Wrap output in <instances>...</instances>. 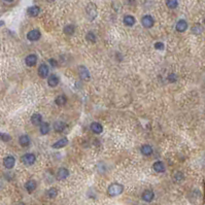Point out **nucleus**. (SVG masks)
I'll return each instance as SVG.
<instances>
[{
  "label": "nucleus",
  "mask_w": 205,
  "mask_h": 205,
  "mask_svg": "<svg viewBox=\"0 0 205 205\" xmlns=\"http://www.w3.org/2000/svg\"><path fill=\"white\" fill-rule=\"evenodd\" d=\"M123 191H124L123 185H121V183H111V185L108 187L107 194L110 197H116V196L121 195V194L123 193Z\"/></svg>",
  "instance_id": "obj_1"
},
{
  "label": "nucleus",
  "mask_w": 205,
  "mask_h": 205,
  "mask_svg": "<svg viewBox=\"0 0 205 205\" xmlns=\"http://www.w3.org/2000/svg\"><path fill=\"white\" fill-rule=\"evenodd\" d=\"M86 12H87V15L89 18L90 21H94L97 17V6L94 3H89L86 7Z\"/></svg>",
  "instance_id": "obj_2"
},
{
  "label": "nucleus",
  "mask_w": 205,
  "mask_h": 205,
  "mask_svg": "<svg viewBox=\"0 0 205 205\" xmlns=\"http://www.w3.org/2000/svg\"><path fill=\"white\" fill-rule=\"evenodd\" d=\"M21 161L23 162V164L26 166H31L35 163L36 161V157L34 154H31V153H27V154L23 155L22 158H21Z\"/></svg>",
  "instance_id": "obj_3"
},
{
  "label": "nucleus",
  "mask_w": 205,
  "mask_h": 205,
  "mask_svg": "<svg viewBox=\"0 0 205 205\" xmlns=\"http://www.w3.org/2000/svg\"><path fill=\"white\" fill-rule=\"evenodd\" d=\"M49 73H50V67H49V65H46L45 63L40 64L39 67H38V75L41 79H46L49 76Z\"/></svg>",
  "instance_id": "obj_4"
},
{
  "label": "nucleus",
  "mask_w": 205,
  "mask_h": 205,
  "mask_svg": "<svg viewBox=\"0 0 205 205\" xmlns=\"http://www.w3.org/2000/svg\"><path fill=\"white\" fill-rule=\"evenodd\" d=\"M68 176H69V171L65 167L59 168L56 173V178L58 180H66Z\"/></svg>",
  "instance_id": "obj_5"
},
{
  "label": "nucleus",
  "mask_w": 205,
  "mask_h": 205,
  "mask_svg": "<svg viewBox=\"0 0 205 205\" xmlns=\"http://www.w3.org/2000/svg\"><path fill=\"white\" fill-rule=\"evenodd\" d=\"M141 24L144 28H152L155 24L154 18L150 15H144V17H142V19H141Z\"/></svg>",
  "instance_id": "obj_6"
},
{
  "label": "nucleus",
  "mask_w": 205,
  "mask_h": 205,
  "mask_svg": "<svg viewBox=\"0 0 205 205\" xmlns=\"http://www.w3.org/2000/svg\"><path fill=\"white\" fill-rule=\"evenodd\" d=\"M79 77L82 79V80H90L91 79V74H90V71L88 70V68H86L85 66H79Z\"/></svg>",
  "instance_id": "obj_7"
},
{
  "label": "nucleus",
  "mask_w": 205,
  "mask_h": 205,
  "mask_svg": "<svg viewBox=\"0 0 205 205\" xmlns=\"http://www.w3.org/2000/svg\"><path fill=\"white\" fill-rule=\"evenodd\" d=\"M40 36H41L40 31L37 30V29H34V30H31V31H29V32H28L27 39L30 40V41H36V40L39 39Z\"/></svg>",
  "instance_id": "obj_8"
},
{
  "label": "nucleus",
  "mask_w": 205,
  "mask_h": 205,
  "mask_svg": "<svg viewBox=\"0 0 205 205\" xmlns=\"http://www.w3.org/2000/svg\"><path fill=\"white\" fill-rule=\"evenodd\" d=\"M15 164V159L14 156H7V157L4 158L3 165L6 169H12V168H14Z\"/></svg>",
  "instance_id": "obj_9"
},
{
  "label": "nucleus",
  "mask_w": 205,
  "mask_h": 205,
  "mask_svg": "<svg viewBox=\"0 0 205 205\" xmlns=\"http://www.w3.org/2000/svg\"><path fill=\"white\" fill-rule=\"evenodd\" d=\"M25 63L28 67L35 66L36 63H37V56L34 55V54H30V55H28L25 59Z\"/></svg>",
  "instance_id": "obj_10"
},
{
  "label": "nucleus",
  "mask_w": 205,
  "mask_h": 205,
  "mask_svg": "<svg viewBox=\"0 0 205 205\" xmlns=\"http://www.w3.org/2000/svg\"><path fill=\"white\" fill-rule=\"evenodd\" d=\"M59 82H60V79L57 74H51L48 76V84L50 87L55 88L59 85Z\"/></svg>",
  "instance_id": "obj_11"
},
{
  "label": "nucleus",
  "mask_w": 205,
  "mask_h": 205,
  "mask_svg": "<svg viewBox=\"0 0 205 205\" xmlns=\"http://www.w3.org/2000/svg\"><path fill=\"white\" fill-rule=\"evenodd\" d=\"M175 29L177 32H185V31L188 29V23H187V21L185 20H180L177 23H176V26H175Z\"/></svg>",
  "instance_id": "obj_12"
},
{
  "label": "nucleus",
  "mask_w": 205,
  "mask_h": 205,
  "mask_svg": "<svg viewBox=\"0 0 205 205\" xmlns=\"http://www.w3.org/2000/svg\"><path fill=\"white\" fill-rule=\"evenodd\" d=\"M154 198H155V194H154V192L150 190L144 191L141 195V199L145 202H152Z\"/></svg>",
  "instance_id": "obj_13"
},
{
  "label": "nucleus",
  "mask_w": 205,
  "mask_h": 205,
  "mask_svg": "<svg viewBox=\"0 0 205 205\" xmlns=\"http://www.w3.org/2000/svg\"><path fill=\"white\" fill-rule=\"evenodd\" d=\"M36 188H37V183H36V181L33 180H28L27 183H25V189L27 190L28 193H32V192H34L36 190Z\"/></svg>",
  "instance_id": "obj_14"
},
{
  "label": "nucleus",
  "mask_w": 205,
  "mask_h": 205,
  "mask_svg": "<svg viewBox=\"0 0 205 205\" xmlns=\"http://www.w3.org/2000/svg\"><path fill=\"white\" fill-rule=\"evenodd\" d=\"M91 131L95 134H101L103 131V127L100 123H97V122H94V123L91 124Z\"/></svg>",
  "instance_id": "obj_15"
},
{
  "label": "nucleus",
  "mask_w": 205,
  "mask_h": 205,
  "mask_svg": "<svg viewBox=\"0 0 205 205\" xmlns=\"http://www.w3.org/2000/svg\"><path fill=\"white\" fill-rule=\"evenodd\" d=\"M67 144H68V139H67L66 137H64V138H61L59 139L58 141H56L55 143L52 145V147H53V149H62V147L66 146Z\"/></svg>",
  "instance_id": "obj_16"
},
{
  "label": "nucleus",
  "mask_w": 205,
  "mask_h": 205,
  "mask_svg": "<svg viewBox=\"0 0 205 205\" xmlns=\"http://www.w3.org/2000/svg\"><path fill=\"white\" fill-rule=\"evenodd\" d=\"M31 123L34 126H40V124L42 123V116H41L40 113H33L32 116H31Z\"/></svg>",
  "instance_id": "obj_17"
},
{
  "label": "nucleus",
  "mask_w": 205,
  "mask_h": 205,
  "mask_svg": "<svg viewBox=\"0 0 205 205\" xmlns=\"http://www.w3.org/2000/svg\"><path fill=\"white\" fill-rule=\"evenodd\" d=\"M153 168H154V170L158 173H162L165 171V165H164V163L161 162V161L155 162L154 165H153Z\"/></svg>",
  "instance_id": "obj_18"
},
{
  "label": "nucleus",
  "mask_w": 205,
  "mask_h": 205,
  "mask_svg": "<svg viewBox=\"0 0 205 205\" xmlns=\"http://www.w3.org/2000/svg\"><path fill=\"white\" fill-rule=\"evenodd\" d=\"M140 152L145 157H149V156L153 154V147L150 144H143L141 146V149H140Z\"/></svg>",
  "instance_id": "obj_19"
},
{
  "label": "nucleus",
  "mask_w": 205,
  "mask_h": 205,
  "mask_svg": "<svg viewBox=\"0 0 205 205\" xmlns=\"http://www.w3.org/2000/svg\"><path fill=\"white\" fill-rule=\"evenodd\" d=\"M66 127H67V125L64 123V122L58 121L54 124V130H55L56 132H63L66 129Z\"/></svg>",
  "instance_id": "obj_20"
},
{
  "label": "nucleus",
  "mask_w": 205,
  "mask_h": 205,
  "mask_svg": "<svg viewBox=\"0 0 205 205\" xmlns=\"http://www.w3.org/2000/svg\"><path fill=\"white\" fill-rule=\"evenodd\" d=\"M67 97L65 95H59V96H57L56 97V99H55V103L58 106H63V105H65L66 104V102H67Z\"/></svg>",
  "instance_id": "obj_21"
},
{
  "label": "nucleus",
  "mask_w": 205,
  "mask_h": 205,
  "mask_svg": "<svg viewBox=\"0 0 205 205\" xmlns=\"http://www.w3.org/2000/svg\"><path fill=\"white\" fill-rule=\"evenodd\" d=\"M19 143H20L21 146H23V147L29 146V144H30V138H29V136H27V135H22V136H20V138H19Z\"/></svg>",
  "instance_id": "obj_22"
},
{
  "label": "nucleus",
  "mask_w": 205,
  "mask_h": 205,
  "mask_svg": "<svg viewBox=\"0 0 205 205\" xmlns=\"http://www.w3.org/2000/svg\"><path fill=\"white\" fill-rule=\"evenodd\" d=\"M40 133L42 134V135H45V134H49L51 131V126L49 123H41L40 124Z\"/></svg>",
  "instance_id": "obj_23"
},
{
  "label": "nucleus",
  "mask_w": 205,
  "mask_h": 205,
  "mask_svg": "<svg viewBox=\"0 0 205 205\" xmlns=\"http://www.w3.org/2000/svg\"><path fill=\"white\" fill-rule=\"evenodd\" d=\"M135 18L133 17V15H126L125 18H124V24L126 26H129V27H132L134 24H135Z\"/></svg>",
  "instance_id": "obj_24"
},
{
  "label": "nucleus",
  "mask_w": 205,
  "mask_h": 205,
  "mask_svg": "<svg viewBox=\"0 0 205 205\" xmlns=\"http://www.w3.org/2000/svg\"><path fill=\"white\" fill-rule=\"evenodd\" d=\"M40 12V8L38 6H31L28 8V15H31V17H37Z\"/></svg>",
  "instance_id": "obj_25"
},
{
  "label": "nucleus",
  "mask_w": 205,
  "mask_h": 205,
  "mask_svg": "<svg viewBox=\"0 0 205 205\" xmlns=\"http://www.w3.org/2000/svg\"><path fill=\"white\" fill-rule=\"evenodd\" d=\"M63 32L65 33L66 35H72L75 32V27L73 25H67L64 27Z\"/></svg>",
  "instance_id": "obj_26"
},
{
  "label": "nucleus",
  "mask_w": 205,
  "mask_h": 205,
  "mask_svg": "<svg viewBox=\"0 0 205 205\" xmlns=\"http://www.w3.org/2000/svg\"><path fill=\"white\" fill-rule=\"evenodd\" d=\"M192 32H193V34L199 35L203 32V28H202L200 24H195L193 26V28H192Z\"/></svg>",
  "instance_id": "obj_27"
},
{
  "label": "nucleus",
  "mask_w": 205,
  "mask_h": 205,
  "mask_svg": "<svg viewBox=\"0 0 205 205\" xmlns=\"http://www.w3.org/2000/svg\"><path fill=\"white\" fill-rule=\"evenodd\" d=\"M86 39L91 43H95L96 42V35L94 34V32H92V31L88 32L87 35H86Z\"/></svg>",
  "instance_id": "obj_28"
},
{
  "label": "nucleus",
  "mask_w": 205,
  "mask_h": 205,
  "mask_svg": "<svg viewBox=\"0 0 205 205\" xmlns=\"http://www.w3.org/2000/svg\"><path fill=\"white\" fill-rule=\"evenodd\" d=\"M166 5H167V7H169V8L174 9L177 7L178 2L177 0H166Z\"/></svg>",
  "instance_id": "obj_29"
},
{
  "label": "nucleus",
  "mask_w": 205,
  "mask_h": 205,
  "mask_svg": "<svg viewBox=\"0 0 205 205\" xmlns=\"http://www.w3.org/2000/svg\"><path fill=\"white\" fill-rule=\"evenodd\" d=\"M46 195H48L49 198L54 199L57 195H58V190H57V189H55V188H51L50 190L46 192Z\"/></svg>",
  "instance_id": "obj_30"
},
{
  "label": "nucleus",
  "mask_w": 205,
  "mask_h": 205,
  "mask_svg": "<svg viewBox=\"0 0 205 205\" xmlns=\"http://www.w3.org/2000/svg\"><path fill=\"white\" fill-rule=\"evenodd\" d=\"M10 139H12V136H10L9 134L0 133V140H2V141H4V142H8V141H10Z\"/></svg>",
  "instance_id": "obj_31"
},
{
  "label": "nucleus",
  "mask_w": 205,
  "mask_h": 205,
  "mask_svg": "<svg viewBox=\"0 0 205 205\" xmlns=\"http://www.w3.org/2000/svg\"><path fill=\"white\" fill-rule=\"evenodd\" d=\"M174 180L176 181V183H180L181 180H183V172H176L174 174Z\"/></svg>",
  "instance_id": "obj_32"
},
{
  "label": "nucleus",
  "mask_w": 205,
  "mask_h": 205,
  "mask_svg": "<svg viewBox=\"0 0 205 205\" xmlns=\"http://www.w3.org/2000/svg\"><path fill=\"white\" fill-rule=\"evenodd\" d=\"M177 75H176L175 73H170L169 75H168V80L171 82V84H174V82H177Z\"/></svg>",
  "instance_id": "obj_33"
},
{
  "label": "nucleus",
  "mask_w": 205,
  "mask_h": 205,
  "mask_svg": "<svg viewBox=\"0 0 205 205\" xmlns=\"http://www.w3.org/2000/svg\"><path fill=\"white\" fill-rule=\"evenodd\" d=\"M155 49L157 51H163V50H164V43L160 42V41H159V42H156L155 43Z\"/></svg>",
  "instance_id": "obj_34"
},
{
  "label": "nucleus",
  "mask_w": 205,
  "mask_h": 205,
  "mask_svg": "<svg viewBox=\"0 0 205 205\" xmlns=\"http://www.w3.org/2000/svg\"><path fill=\"white\" fill-rule=\"evenodd\" d=\"M49 63H50V65L52 67L58 66V62H57V60H55V59H50V60H49Z\"/></svg>",
  "instance_id": "obj_35"
},
{
  "label": "nucleus",
  "mask_w": 205,
  "mask_h": 205,
  "mask_svg": "<svg viewBox=\"0 0 205 205\" xmlns=\"http://www.w3.org/2000/svg\"><path fill=\"white\" fill-rule=\"evenodd\" d=\"M4 25V22L3 21H0V26H3Z\"/></svg>",
  "instance_id": "obj_36"
},
{
  "label": "nucleus",
  "mask_w": 205,
  "mask_h": 205,
  "mask_svg": "<svg viewBox=\"0 0 205 205\" xmlns=\"http://www.w3.org/2000/svg\"><path fill=\"white\" fill-rule=\"evenodd\" d=\"M5 1H7V2H12V1H14V0H5Z\"/></svg>",
  "instance_id": "obj_37"
},
{
  "label": "nucleus",
  "mask_w": 205,
  "mask_h": 205,
  "mask_svg": "<svg viewBox=\"0 0 205 205\" xmlns=\"http://www.w3.org/2000/svg\"><path fill=\"white\" fill-rule=\"evenodd\" d=\"M204 24H205V21H204Z\"/></svg>",
  "instance_id": "obj_38"
}]
</instances>
